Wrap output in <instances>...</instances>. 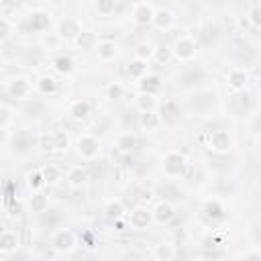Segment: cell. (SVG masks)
<instances>
[{"mask_svg":"<svg viewBox=\"0 0 261 261\" xmlns=\"http://www.w3.org/2000/svg\"><path fill=\"white\" fill-rule=\"evenodd\" d=\"M241 257H243V259H261V253H255V251H249V253H243Z\"/></svg>","mask_w":261,"mask_h":261,"instance_id":"obj_48","label":"cell"},{"mask_svg":"<svg viewBox=\"0 0 261 261\" xmlns=\"http://www.w3.org/2000/svg\"><path fill=\"white\" fill-rule=\"evenodd\" d=\"M155 59H157V63H169L173 59V51L167 47H159V49H155Z\"/></svg>","mask_w":261,"mask_h":261,"instance_id":"obj_43","label":"cell"},{"mask_svg":"<svg viewBox=\"0 0 261 261\" xmlns=\"http://www.w3.org/2000/svg\"><path fill=\"white\" fill-rule=\"evenodd\" d=\"M128 224L135 228V230H145L149 228V224L153 222V212L147 208V206H135L130 212H128Z\"/></svg>","mask_w":261,"mask_h":261,"instance_id":"obj_6","label":"cell"},{"mask_svg":"<svg viewBox=\"0 0 261 261\" xmlns=\"http://www.w3.org/2000/svg\"><path fill=\"white\" fill-rule=\"evenodd\" d=\"M249 22H251L255 29H261V4H255V6L249 10Z\"/></svg>","mask_w":261,"mask_h":261,"instance_id":"obj_44","label":"cell"},{"mask_svg":"<svg viewBox=\"0 0 261 261\" xmlns=\"http://www.w3.org/2000/svg\"><path fill=\"white\" fill-rule=\"evenodd\" d=\"M88 179H90V173H88V169L82 167V165H73V167L67 171V184H69V188H73V190L84 188V186L88 184Z\"/></svg>","mask_w":261,"mask_h":261,"instance_id":"obj_16","label":"cell"},{"mask_svg":"<svg viewBox=\"0 0 261 261\" xmlns=\"http://www.w3.org/2000/svg\"><path fill=\"white\" fill-rule=\"evenodd\" d=\"M161 116L163 118H175L177 114H179V104L175 102V100H165L163 104H161Z\"/></svg>","mask_w":261,"mask_h":261,"instance_id":"obj_37","label":"cell"},{"mask_svg":"<svg viewBox=\"0 0 261 261\" xmlns=\"http://www.w3.org/2000/svg\"><path fill=\"white\" fill-rule=\"evenodd\" d=\"M10 35H12V24H10V20L4 16V18L0 20V41L6 43Z\"/></svg>","mask_w":261,"mask_h":261,"instance_id":"obj_45","label":"cell"},{"mask_svg":"<svg viewBox=\"0 0 261 261\" xmlns=\"http://www.w3.org/2000/svg\"><path fill=\"white\" fill-rule=\"evenodd\" d=\"M247 82H249V75H247V71L241 69V67L230 69L228 75H226V86H228L230 92H243V90L247 88Z\"/></svg>","mask_w":261,"mask_h":261,"instance_id":"obj_14","label":"cell"},{"mask_svg":"<svg viewBox=\"0 0 261 261\" xmlns=\"http://www.w3.org/2000/svg\"><path fill=\"white\" fill-rule=\"evenodd\" d=\"M51 24V14L43 12V10H35L29 14V20H27V29L31 33H47Z\"/></svg>","mask_w":261,"mask_h":261,"instance_id":"obj_10","label":"cell"},{"mask_svg":"<svg viewBox=\"0 0 261 261\" xmlns=\"http://www.w3.org/2000/svg\"><path fill=\"white\" fill-rule=\"evenodd\" d=\"M35 2H47V0H35Z\"/></svg>","mask_w":261,"mask_h":261,"instance_id":"obj_50","label":"cell"},{"mask_svg":"<svg viewBox=\"0 0 261 261\" xmlns=\"http://www.w3.org/2000/svg\"><path fill=\"white\" fill-rule=\"evenodd\" d=\"M151 212H153V222H155V224H169V222L175 218V208H173V204L167 202V200H159V202L151 208Z\"/></svg>","mask_w":261,"mask_h":261,"instance_id":"obj_9","label":"cell"},{"mask_svg":"<svg viewBox=\"0 0 261 261\" xmlns=\"http://www.w3.org/2000/svg\"><path fill=\"white\" fill-rule=\"evenodd\" d=\"M208 147L216 153H228L234 147V139L228 130H212L208 135Z\"/></svg>","mask_w":261,"mask_h":261,"instance_id":"obj_5","label":"cell"},{"mask_svg":"<svg viewBox=\"0 0 261 261\" xmlns=\"http://www.w3.org/2000/svg\"><path fill=\"white\" fill-rule=\"evenodd\" d=\"M102 147H100V141L94 137V135H80L77 141H75V153L86 159V161H92L100 155Z\"/></svg>","mask_w":261,"mask_h":261,"instance_id":"obj_2","label":"cell"},{"mask_svg":"<svg viewBox=\"0 0 261 261\" xmlns=\"http://www.w3.org/2000/svg\"><path fill=\"white\" fill-rule=\"evenodd\" d=\"M69 114L75 120H84L90 114V102H86V100H73L69 104Z\"/></svg>","mask_w":261,"mask_h":261,"instance_id":"obj_29","label":"cell"},{"mask_svg":"<svg viewBox=\"0 0 261 261\" xmlns=\"http://www.w3.org/2000/svg\"><path fill=\"white\" fill-rule=\"evenodd\" d=\"M82 31H84V29H82V22H80L77 18H73V16H63V18L57 22V33H59L63 39H67V41H75Z\"/></svg>","mask_w":261,"mask_h":261,"instance_id":"obj_7","label":"cell"},{"mask_svg":"<svg viewBox=\"0 0 261 261\" xmlns=\"http://www.w3.org/2000/svg\"><path fill=\"white\" fill-rule=\"evenodd\" d=\"M257 90H259V92H261V75H259V77H257Z\"/></svg>","mask_w":261,"mask_h":261,"instance_id":"obj_49","label":"cell"},{"mask_svg":"<svg viewBox=\"0 0 261 261\" xmlns=\"http://www.w3.org/2000/svg\"><path fill=\"white\" fill-rule=\"evenodd\" d=\"M39 216H41V224H43V226H49V228H55L57 222L61 220V216L57 214V210H45V212H41Z\"/></svg>","mask_w":261,"mask_h":261,"instance_id":"obj_38","label":"cell"},{"mask_svg":"<svg viewBox=\"0 0 261 261\" xmlns=\"http://www.w3.org/2000/svg\"><path fill=\"white\" fill-rule=\"evenodd\" d=\"M20 247V237H18V232L16 230H2V234H0V255L2 257H6V255H10V253H14L16 249Z\"/></svg>","mask_w":261,"mask_h":261,"instance_id":"obj_11","label":"cell"},{"mask_svg":"<svg viewBox=\"0 0 261 261\" xmlns=\"http://www.w3.org/2000/svg\"><path fill=\"white\" fill-rule=\"evenodd\" d=\"M161 122H163V116H161V112H157V110H143V112L139 114V126H141L143 130H147V133L157 130V128L161 126Z\"/></svg>","mask_w":261,"mask_h":261,"instance_id":"obj_12","label":"cell"},{"mask_svg":"<svg viewBox=\"0 0 261 261\" xmlns=\"http://www.w3.org/2000/svg\"><path fill=\"white\" fill-rule=\"evenodd\" d=\"M94 49H96V53H98V57H100L102 61H112V59L118 55V45H116V41H112V39H102V41H98V45H96Z\"/></svg>","mask_w":261,"mask_h":261,"instance_id":"obj_17","label":"cell"},{"mask_svg":"<svg viewBox=\"0 0 261 261\" xmlns=\"http://www.w3.org/2000/svg\"><path fill=\"white\" fill-rule=\"evenodd\" d=\"M10 118H12V110L8 108V104H2L0 106V124H2V128H8Z\"/></svg>","mask_w":261,"mask_h":261,"instance_id":"obj_46","label":"cell"},{"mask_svg":"<svg viewBox=\"0 0 261 261\" xmlns=\"http://www.w3.org/2000/svg\"><path fill=\"white\" fill-rule=\"evenodd\" d=\"M135 104H137L139 112H143V110H155V108H157V100H155V94H147V92H141V94L137 96Z\"/></svg>","mask_w":261,"mask_h":261,"instance_id":"obj_33","label":"cell"},{"mask_svg":"<svg viewBox=\"0 0 261 261\" xmlns=\"http://www.w3.org/2000/svg\"><path fill=\"white\" fill-rule=\"evenodd\" d=\"M31 82H29V77H24V75H16V77H12L8 84H6V94L10 96V98H16V100H20V98H27L29 94H31Z\"/></svg>","mask_w":261,"mask_h":261,"instance_id":"obj_8","label":"cell"},{"mask_svg":"<svg viewBox=\"0 0 261 261\" xmlns=\"http://www.w3.org/2000/svg\"><path fill=\"white\" fill-rule=\"evenodd\" d=\"M161 167H163V173L169 175V177H175L184 171L186 167V155L179 153V151H167L163 155V161H161Z\"/></svg>","mask_w":261,"mask_h":261,"instance_id":"obj_4","label":"cell"},{"mask_svg":"<svg viewBox=\"0 0 261 261\" xmlns=\"http://www.w3.org/2000/svg\"><path fill=\"white\" fill-rule=\"evenodd\" d=\"M37 92L43 96H53L57 92V80L53 75H41L37 80Z\"/></svg>","mask_w":261,"mask_h":261,"instance_id":"obj_25","label":"cell"},{"mask_svg":"<svg viewBox=\"0 0 261 261\" xmlns=\"http://www.w3.org/2000/svg\"><path fill=\"white\" fill-rule=\"evenodd\" d=\"M41 171H43V177H45L47 186H53V184H57V181L61 179V171H59V167H57V165H53V163L43 165V167H41Z\"/></svg>","mask_w":261,"mask_h":261,"instance_id":"obj_34","label":"cell"},{"mask_svg":"<svg viewBox=\"0 0 261 261\" xmlns=\"http://www.w3.org/2000/svg\"><path fill=\"white\" fill-rule=\"evenodd\" d=\"M106 96H108L110 100H120V98L124 96V86H122L120 82H110V84L106 86Z\"/></svg>","mask_w":261,"mask_h":261,"instance_id":"obj_41","label":"cell"},{"mask_svg":"<svg viewBox=\"0 0 261 261\" xmlns=\"http://www.w3.org/2000/svg\"><path fill=\"white\" fill-rule=\"evenodd\" d=\"M135 57H137V59H145V61H149V59L155 57V47H153L149 41H143V43H139V45L135 47Z\"/></svg>","mask_w":261,"mask_h":261,"instance_id":"obj_35","label":"cell"},{"mask_svg":"<svg viewBox=\"0 0 261 261\" xmlns=\"http://www.w3.org/2000/svg\"><path fill=\"white\" fill-rule=\"evenodd\" d=\"M29 208H31L33 212L41 214V212L49 210V198H47L43 192H33V194L29 196Z\"/></svg>","mask_w":261,"mask_h":261,"instance_id":"obj_23","label":"cell"},{"mask_svg":"<svg viewBox=\"0 0 261 261\" xmlns=\"http://www.w3.org/2000/svg\"><path fill=\"white\" fill-rule=\"evenodd\" d=\"M161 84H163V77L159 73H147L145 77H141V92L157 94L161 90Z\"/></svg>","mask_w":261,"mask_h":261,"instance_id":"obj_21","label":"cell"},{"mask_svg":"<svg viewBox=\"0 0 261 261\" xmlns=\"http://www.w3.org/2000/svg\"><path fill=\"white\" fill-rule=\"evenodd\" d=\"M104 216H106L108 220H112V222L124 218V216H126V210H124L122 200H118V198H110V200L104 204Z\"/></svg>","mask_w":261,"mask_h":261,"instance_id":"obj_18","label":"cell"},{"mask_svg":"<svg viewBox=\"0 0 261 261\" xmlns=\"http://www.w3.org/2000/svg\"><path fill=\"white\" fill-rule=\"evenodd\" d=\"M230 104H232V108L239 112V114H243V112H247L249 108H251V96L243 90V92H234V96L230 98Z\"/></svg>","mask_w":261,"mask_h":261,"instance_id":"obj_27","label":"cell"},{"mask_svg":"<svg viewBox=\"0 0 261 261\" xmlns=\"http://www.w3.org/2000/svg\"><path fill=\"white\" fill-rule=\"evenodd\" d=\"M175 255H177V251H175V247L169 245V243L155 245V249H153V257H155L157 261H171Z\"/></svg>","mask_w":261,"mask_h":261,"instance_id":"obj_28","label":"cell"},{"mask_svg":"<svg viewBox=\"0 0 261 261\" xmlns=\"http://www.w3.org/2000/svg\"><path fill=\"white\" fill-rule=\"evenodd\" d=\"M37 147L45 153H53L55 151V135L53 133H43L37 141Z\"/></svg>","mask_w":261,"mask_h":261,"instance_id":"obj_36","label":"cell"},{"mask_svg":"<svg viewBox=\"0 0 261 261\" xmlns=\"http://www.w3.org/2000/svg\"><path fill=\"white\" fill-rule=\"evenodd\" d=\"M200 245H202V249H216V247L220 245V239L210 232V234H206V237L200 241Z\"/></svg>","mask_w":261,"mask_h":261,"instance_id":"obj_47","label":"cell"},{"mask_svg":"<svg viewBox=\"0 0 261 261\" xmlns=\"http://www.w3.org/2000/svg\"><path fill=\"white\" fill-rule=\"evenodd\" d=\"M204 77H206V71L202 67H188L181 75V82L184 86H198L200 82H204Z\"/></svg>","mask_w":261,"mask_h":261,"instance_id":"obj_24","label":"cell"},{"mask_svg":"<svg viewBox=\"0 0 261 261\" xmlns=\"http://www.w3.org/2000/svg\"><path fill=\"white\" fill-rule=\"evenodd\" d=\"M171 51H173V57H175V59H179V61H190V59H194L196 53H198V43H196L194 37L181 35V37L175 39Z\"/></svg>","mask_w":261,"mask_h":261,"instance_id":"obj_1","label":"cell"},{"mask_svg":"<svg viewBox=\"0 0 261 261\" xmlns=\"http://www.w3.org/2000/svg\"><path fill=\"white\" fill-rule=\"evenodd\" d=\"M153 16H155V10L149 2H139L135 8H133V20L141 27H147V24H153Z\"/></svg>","mask_w":261,"mask_h":261,"instance_id":"obj_13","label":"cell"},{"mask_svg":"<svg viewBox=\"0 0 261 261\" xmlns=\"http://www.w3.org/2000/svg\"><path fill=\"white\" fill-rule=\"evenodd\" d=\"M75 45H77L80 49H92V47L98 45V37H96L94 31H82V33L77 35V39H75Z\"/></svg>","mask_w":261,"mask_h":261,"instance_id":"obj_31","label":"cell"},{"mask_svg":"<svg viewBox=\"0 0 261 261\" xmlns=\"http://www.w3.org/2000/svg\"><path fill=\"white\" fill-rule=\"evenodd\" d=\"M147 69H149V61L137 59V57L126 65V73H128V77H133V80L145 77V75H147Z\"/></svg>","mask_w":261,"mask_h":261,"instance_id":"obj_22","label":"cell"},{"mask_svg":"<svg viewBox=\"0 0 261 261\" xmlns=\"http://www.w3.org/2000/svg\"><path fill=\"white\" fill-rule=\"evenodd\" d=\"M43 186H47V181H45L41 169H33V171L27 173V188H29L31 192H41Z\"/></svg>","mask_w":261,"mask_h":261,"instance_id":"obj_30","label":"cell"},{"mask_svg":"<svg viewBox=\"0 0 261 261\" xmlns=\"http://www.w3.org/2000/svg\"><path fill=\"white\" fill-rule=\"evenodd\" d=\"M224 206H222V202L220 200H216V198H212V200H206L204 202V208H202V214H204V218L208 220V222H218V220H222L224 218Z\"/></svg>","mask_w":261,"mask_h":261,"instance_id":"obj_15","label":"cell"},{"mask_svg":"<svg viewBox=\"0 0 261 261\" xmlns=\"http://www.w3.org/2000/svg\"><path fill=\"white\" fill-rule=\"evenodd\" d=\"M173 22H175V16H173L171 10H167V8H159V10H155L153 24H155L159 31H167V29H171Z\"/></svg>","mask_w":261,"mask_h":261,"instance_id":"obj_19","label":"cell"},{"mask_svg":"<svg viewBox=\"0 0 261 261\" xmlns=\"http://www.w3.org/2000/svg\"><path fill=\"white\" fill-rule=\"evenodd\" d=\"M116 149H118L122 155H128V153H133V151L137 149V137H135L130 130H126V133H120V135L116 137Z\"/></svg>","mask_w":261,"mask_h":261,"instance_id":"obj_20","label":"cell"},{"mask_svg":"<svg viewBox=\"0 0 261 261\" xmlns=\"http://www.w3.org/2000/svg\"><path fill=\"white\" fill-rule=\"evenodd\" d=\"M116 10V0H96V12L100 16H110Z\"/></svg>","mask_w":261,"mask_h":261,"instance_id":"obj_39","label":"cell"},{"mask_svg":"<svg viewBox=\"0 0 261 261\" xmlns=\"http://www.w3.org/2000/svg\"><path fill=\"white\" fill-rule=\"evenodd\" d=\"M75 245H77V239H75V234L69 228H57V230H53V234H51V247L57 253H69V251L75 249Z\"/></svg>","mask_w":261,"mask_h":261,"instance_id":"obj_3","label":"cell"},{"mask_svg":"<svg viewBox=\"0 0 261 261\" xmlns=\"http://www.w3.org/2000/svg\"><path fill=\"white\" fill-rule=\"evenodd\" d=\"M61 41H63V37L59 35V33H43V39H41V45H43V49H47V51H57L59 47H61Z\"/></svg>","mask_w":261,"mask_h":261,"instance_id":"obj_32","label":"cell"},{"mask_svg":"<svg viewBox=\"0 0 261 261\" xmlns=\"http://www.w3.org/2000/svg\"><path fill=\"white\" fill-rule=\"evenodd\" d=\"M55 151L57 153H65L69 149V137L65 130H55Z\"/></svg>","mask_w":261,"mask_h":261,"instance_id":"obj_40","label":"cell"},{"mask_svg":"<svg viewBox=\"0 0 261 261\" xmlns=\"http://www.w3.org/2000/svg\"><path fill=\"white\" fill-rule=\"evenodd\" d=\"M29 147H31V141L27 139V135H24V133H18V135H14V151H18V153H24Z\"/></svg>","mask_w":261,"mask_h":261,"instance_id":"obj_42","label":"cell"},{"mask_svg":"<svg viewBox=\"0 0 261 261\" xmlns=\"http://www.w3.org/2000/svg\"><path fill=\"white\" fill-rule=\"evenodd\" d=\"M53 67H55V71L61 73V75H71L73 69H75V63H73V59H71L69 55H59V57H55Z\"/></svg>","mask_w":261,"mask_h":261,"instance_id":"obj_26","label":"cell"}]
</instances>
